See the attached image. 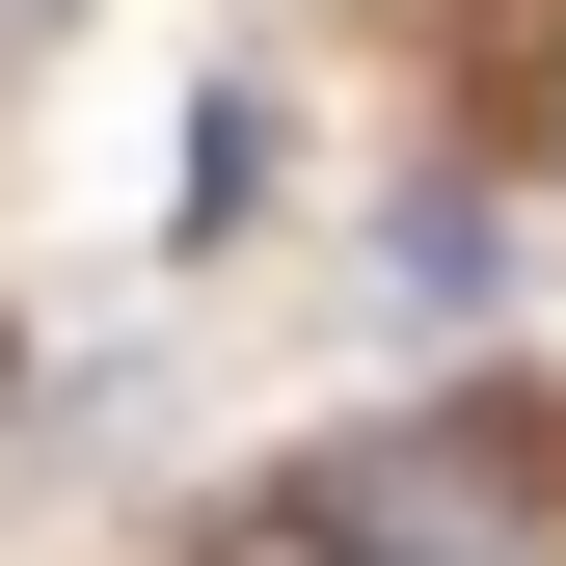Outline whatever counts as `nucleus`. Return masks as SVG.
<instances>
[{
  "label": "nucleus",
  "mask_w": 566,
  "mask_h": 566,
  "mask_svg": "<svg viewBox=\"0 0 566 566\" xmlns=\"http://www.w3.org/2000/svg\"><path fill=\"white\" fill-rule=\"evenodd\" d=\"M189 566H350V539L324 513H243V539H189Z\"/></svg>",
  "instance_id": "obj_2"
},
{
  "label": "nucleus",
  "mask_w": 566,
  "mask_h": 566,
  "mask_svg": "<svg viewBox=\"0 0 566 566\" xmlns=\"http://www.w3.org/2000/svg\"><path fill=\"white\" fill-rule=\"evenodd\" d=\"M350 566H513L539 513H513V432H432V459H350V513H324Z\"/></svg>",
  "instance_id": "obj_1"
}]
</instances>
